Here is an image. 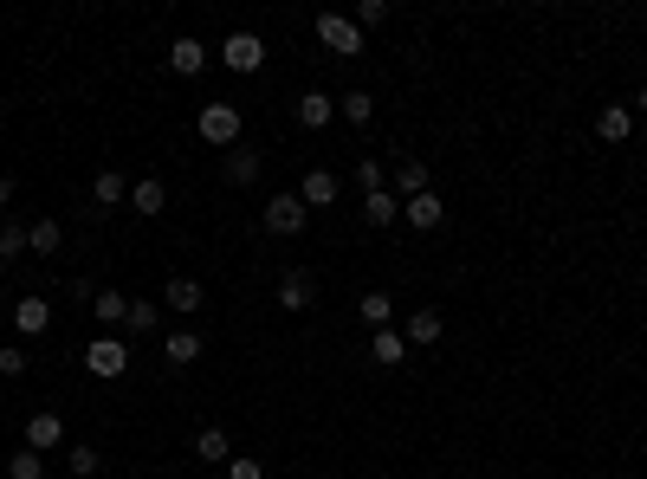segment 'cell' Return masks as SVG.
<instances>
[{
  "label": "cell",
  "instance_id": "11",
  "mask_svg": "<svg viewBox=\"0 0 647 479\" xmlns=\"http://www.w3.org/2000/svg\"><path fill=\"white\" fill-rule=\"evenodd\" d=\"M402 221H408V227H421V234H434V227H440V221H447V201H440V195H434V188H428V195H415V201H402Z\"/></svg>",
  "mask_w": 647,
  "mask_h": 479
},
{
  "label": "cell",
  "instance_id": "20",
  "mask_svg": "<svg viewBox=\"0 0 647 479\" xmlns=\"http://www.w3.org/2000/svg\"><path fill=\"white\" fill-rule=\"evenodd\" d=\"M337 117L356 123V130H369V123H376V98H369V91H343V98H337Z\"/></svg>",
  "mask_w": 647,
  "mask_h": 479
},
{
  "label": "cell",
  "instance_id": "22",
  "mask_svg": "<svg viewBox=\"0 0 647 479\" xmlns=\"http://www.w3.org/2000/svg\"><path fill=\"white\" fill-rule=\"evenodd\" d=\"M402 357H408V337L395 331V324H389V331H376V344H369V363L395 369V363H402Z\"/></svg>",
  "mask_w": 647,
  "mask_h": 479
},
{
  "label": "cell",
  "instance_id": "34",
  "mask_svg": "<svg viewBox=\"0 0 647 479\" xmlns=\"http://www.w3.org/2000/svg\"><path fill=\"white\" fill-rule=\"evenodd\" d=\"M0 376H7V382L26 376V350H20V344H0Z\"/></svg>",
  "mask_w": 647,
  "mask_h": 479
},
{
  "label": "cell",
  "instance_id": "31",
  "mask_svg": "<svg viewBox=\"0 0 647 479\" xmlns=\"http://www.w3.org/2000/svg\"><path fill=\"white\" fill-rule=\"evenodd\" d=\"M20 253H33V246H26V227H0V266H13V259H20Z\"/></svg>",
  "mask_w": 647,
  "mask_h": 479
},
{
  "label": "cell",
  "instance_id": "28",
  "mask_svg": "<svg viewBox=\"0 0 647 479\" xmlns=\"http://www.w3.org/2000/svg\"><path fill=\"white\" fill-rule=\"evenodd\" d=\"M91 318H98V324H123V318H130V298H123V292H98Z\"/></svg>",
  "mask_w": 647,
  "mask_h": 479
},
{
  "label": "cell",
  "instance_id": "10",
  "mask_svg": "<svg viewBox=\"0 0 647 479\" xmlns=\"http://www.w3.org/2000/svg\"><path fill=\"white\" fill-rule=\"evenodd\" d=\"M311 298H318V279H311L305 266H292L279 279V311H311Z\"/></svg>",
  "mask_w": 647,
  "mask_h": 479
},
{
  "label": "cell",
  "instance_id": "32",
  "mask_svg": "<svg viewBox=\"0 0 647 479\" xmlns=\"http://www.w3.org/2000/svg\"><path fill=\"white\" fill-rule=\"evenodd\" d=\"M356 182H363V195H376V188H389V169H382L376 156H363L356 162Z\"/></svg>",
  "mask_w": 647,
  "mask_h": 479
},
{
  "label": "cell",
  "instance_id": "18",
  "mask_svg": "<svg viewBox=\"0 0 647 479\" xmlns=\"http://www.w3.org/2000/svg\"><path fill=\"white\" fill-rule=\"evenodd\" d=\"M26 447H33V454L65 447V421H59V415H33V421H26Z\"/></svg>",
  "mask_w": 647,
  "mask_h": 479
},
{
  "label": "cell",
  "instance_id": "5",
  "mask_svg": "<svg viewBox=\"0 0 647 479\" xmlns=\"http://www.w3.org/2000/svg\"><path fill=\"white\" fill-rule=\"evenodd\" d=\"M318 39L337 52V59H356V52H363V26L343 20V13H318Z\"/></svg>",
  "mask_w": 647,
  "mask_h": 479
},
{
  "label": "cell",
  "instance_id": "13",
  "mask_svg": "<svg viewBox=\"0 0 647 479\" xmlns=\"http://www.w3.org/2000/svg\"><path fill=\"white\" fill-rule=\"evenodd\" d=\"M596 136L602 143H628V136H635V104H609V111L596 117Z\"/></svg>",
  "mask_w": 647,
  "mask_h": 479
},
{
  "label": "cell",
  "instance_id": "33",
  "mask_svg": "<svg viewBox=\"0 0 647 479\" xmlns=\"http://www.w3.org/2000/svg\"><path fill=\"white\" fill-rule=\"evenodd\" d=\"M350 20L369 33V26H382V20H389V0H356V13H350Z\"/></svg>",
  "mask_w": 647,
  "mask_h": 479
},
{
  "label": "cell",
  "instance_id": "3",
  "mask_svg": "<svg viewBox=\"0 0 647 479\" xmlns=\"http://www.w3.org/2000/svg\"><path fill=\"white\" fill-rule=\"evenodd\" d=\"M220 65H227V72H259V65H266V39L259 33H227L220 39Z\"/></svg>",
  "mask_w": 647,
  "mask_h": 479
},
{
  "label": "cell",
  "instance_id": "16",
  "mask_svg": "<svg viewBox=\"0 0 647 479\" xmlns=\"http://www.w3.org/2000/svg\"><path fill=\"white\" fill-rule=\"evenodd\" d=\"M292 117L305 123V130H324V123L337 117V98H324V91H305V98L292 104Z\"/></svg>",
  "mask_w": 647,
  "mask_h": 479
},
{
  "label": "cell",
  "instance_id": "8",
  "mask_svg": "<svg viewBox=\"0 0 647 479\" xmlns=\"http://www.w3.org/2000/svg\"><path fill=\"white\" fill-rule=\"evenodd\" d=\"M208 59H214V52L208 46H201V39H169V72L175 78H201V72H208Z\"/></svg>",
  "mask_w": 647,
  "mask_h": 479
},
{
  "label": "cell",
  "instance_id": "26",
  "mask_svg": "<svg viewBox=\"0 0 647 479\" xmlns=\"http://www.w3.org/2000/svg\"><path fill=\"white\" fill-rule=\"evenodd\" d=\"M91 201H98V208H123V201H130V182H123L117 169H104L98 182H91Z\"/></svg>",
  "mask_w": 647,
  "mask_h": 479
},
{
  "label": "cell",
  "instance_id": "39",
  "mask_svg": "<svg viewBox=\"0 0 647 479\" xmlns=\"http://www.w3.org/2000/svg\"><path fill=\"white\" fill-rule=\"evenodd\" d=\"M208 479H227V473H208Z\"/></svg>",
  "mask_w": 647,
  "mask_h": 479
},
{
  "label": "cell",
  "instance_id": "17",
  "mask_svg": "<svg viewBox=\"0 0 647 479\" xmlns=\"http://www.w3.org/2000/svg\"><path fill=\"white\" fill-rule=\"evenodd\" d=\"M363 221L382 234V227H395V221H402V201H395L389 188H376V195H363Z\"/></svg>",
  "mask_w": 647,
  "mask_h": 479
},
{
  "label": "cell",
  "instance_id": "19",
  "mask_svg": "<svg viewBox=\"0 0 647 479\" xmlns=\"http://www.w3.org/2000/svg\"><path fill=\"white\" fill-rule=\"evenodd\" d=\"M195 454L208 460V467H227V460H233V434L227 428H201L195 434Z\"/></svg>",
  "mask_w": 647,
  "mask_h": 479
},
{
  "label": "cell",
  "instance_id": "37",
  "mask_svg": "<svg viewBox=\"0 0 647 479\" xmlns=\"http://www.w3.org/2000/svg\"><path fill=\"white\" fill-rule=\"evenodd\" d=\"M635 117H647V85H641V91H635Z\"/></svg>",
  "mask_w": 647,
  "mask_h": 479
},
{
  "label": "cell",
  "instance_id": "30",
  "mask_svg": "<svg viewBox=\"0 0 647 479\" xmlns=\"http://www.w3.org/2000/svg\"><path fill=\"white\" fill-rule=\"evenodd\" d=\"M7 473H13V479H46V454H33V447H20V454L7 460Z\"/></svg>",
  "mask_w": 647,
  "mask_h": 479
},
{
  "label": "cell",
  "instance_id": "9",
  "mask_svg": "<svg viewBox=\"0 0 647 479\" xmlns=\"http://www.w3.org/2000/svg\"><path fill=\"white\" fill-rule=\"evenodd\" d=\"M162 208H169V182H162V175H143V182H130V214L156 221Z\"/></svg>",
  "mask_w": 647,
  "mask_h": 479
},
{
  "label": "cell",
  "instance_id": "7",
  "mask_svg": "<svg viewBox=\"0 0 647 479\" xmlns=\"http://www.w3.org/2000/svg\"><path fill=\"white\" fill-rule=\"evenodd\" d=\"M259 169H266V156H259L253 143H233V149H227V162H220V175H227L233 188H253V182H259Z\"/></svg>",
  "mask_w": 647,
  "mask_h": 479
},
{
  "label": "cell",
  "instance_id": "29",
  "mask_svg": "<svg viewBox=\"0 0 647 479\" xmlns=\"http://www.w3.org/2000/svg\"><path fill=\"white\" fill-rule=\"evenodd\" d=\"M65 467H72V479H98L104 460H98V447H72V454H65Z\"/></svg>",
  "mask_w": 647,
  "mask_h": 479
},
{
  "label": "cell",
  "instance_id": "35",
  "mask_svg": "<svg viewBox=\"0 0 647 479\" xmlns=\"http://www.w3.org/2000/svg\"><path fill=\"white\" fill-rule=\"evenodd\" d=\"M227 479H266V460H253V454H233V460H227Z\"/></svg>",
  "mask_w": 647,
  "mask_h": 479
},
{
  "label": "cell",
  "instance_id": "38",
  "mask_svg": "<svg viewBox=\"0 0 647 479\" xmlns=\"http://www.w3.org/2000/svg\"><path fill=\"white\" fill-rule=\"evenodd\" d=\"M0 227H7V208H0Z\"/></svg>",
  "mask_w": 647,
  "mask_h": 479
},
{
  "label": "cell",
  "instance_id": "24",
  "mask_svg": "<svg viewBox=\"0 0 647 479\" xmlns=\"http://www.w3.org/2000/svg\"><path fill=\"white\" fill-rule=\"evenodd\" d=\"M201 298H208V292H201L195 279H169V285H162V305H169V311H201Z\"/></svg>",
  "mask_w": 647,
  "mask_h": 479
},
{
  "label": "cell",
  "instance_id": "15",
  "mask_svg": "<svg viewBox=\"0 0 647 479\" xmlns=\"http://www.w3.org/2000/svg\"><path fill=\"white\" fill-rule=\"evenodd\" d=\"M415 195H428V162L402 156L395 162V201H415Z\"/></svg>",
  "mask_w": 647,
  "mask_h": 479
},
{
  "label": "cell",
  "instance_id": "21",
  "mask_svg": "<svg viewBox=\"0 0 647 479\" xmlns=\"http://www.w3.org/2000/svg\"><path fill=\"white\" fill-rule=\"evenodd\" d=\"M123 331H130V337H156V331H162V305L130 298V318H123Z\"/></svg>",
  "mask_w": 647,
  "mask_h": 479
},
{
  "label": "cell",
  "instance_id": "1",
  "mask_svg": "<svg viewBox=\"0 0 647 479\" xmlns=\"http://www.w3.org/2000/svg\"><path fill=\"white\" fill-rule=\"evenodd\" d=\"M195 130H201V143H214L220 156H227V149L246 136V123H240V104H201Z\"/></svg>",
  "mask_w": 647,
  "mask_h": 479
},
{
  "label": "cell",
  "instance_id": "2",
  "mask_svg": "<svg viewBox=\"0 0 647 479\" xmlns=\"http://www.w3.org/2000/svg\"><path fill=\"white\" fill-rule=\"evenodd\" d=\"M259 221H266V234H279V240H298V234H305V221H311V208L298 201V188H292V195H272Z\"/></svg>",
  "mask_w": 647,
  "mask_h": 479
},
{
  "label": "cell",
  "instance_id": "12",
  "mask_svg": "<svg viewBox=\"0 0 647 479\" xmlns=\"http://www.w3.org/2000/svg\"><path fill=\"white\" fill-rule=\"evenodd\" d=\"M440 331H447V318H440V311H408V324H402V337H408V350H434L440 344Z\"/></svg>",
  "mask_w": 647,
  "mask_h": 479
},
{
  "label": "cell",
  "instance_id": "14",
  "mask_svg": "<svg viewBox=\"0 0 647 479\" xmlns=\"http://www.w3.org/2000/svg\"><path fill=\"white\" fill-rule=\"evenodd\" d=\"M298 201H305V208H330V201H337V175H330V169H305Z\"/></svg>",
  "mask_w": 647,
  "mask_h": 479
},
{
  "label": "cell",
  "instance_id": "23",
  "mask_svg": "<svg viewBox=\"0 0 647 479\" xmlns=\"http://www.w3.org/2000/svg\"><path fill=\"white\" fill-rule=\"evenodd\" d=\"M162 350H169V363H175V369L201 363V331H169V337H162Z\"/></svg>",
  "mask_w": 647,
  "mask_h": 479
},
{
  "label": "cell",
  "instance_id": "6",
  "mask_svg": "<svg viewBox=\"0 0 647 479\" xmlns=\"http://www.w3.org/2000/svg\"><path fill=\"white\" fill-rule=\"evenodd\" d=\"M13 331H20V337H46V331H52V305H46L39 292L13 298Z\"/></svg>",
  "mask_w": 647,
  "mask_h": 479
},
{
  "label": "cell",
  "instance_id": "36",
  "mask_svg": "<svg viewBox=\"0 0 647 479\" xmlns=\"http://www.w3.org/2000/svg\"><path fill=\"white\" fill-rule=\"evenodd\" d=\"M65 298H72V305H98V285H91V279H72V285H65Z\"/></svg>",
  "mask_w": 647,
  "mask_h": 479
},
{
  "label": "cell",
  "instance_id": "4",
  "mask_svg": "<svg viewBox=\"0 0 647 479\" xmlns=\"http://www.w3.org/2000/svg\"><path fill=\"white\" fill-rule=\"evenodd\" d=\"M85 369H91L98 382H117L123 369H130V344H123V337H98V344L85 350Z\"/></svg>",
  "mask_w": 647,
  "mask_h": 479
},
{
  "label": "cell",
  "instance_id": "27",
  "mask_svg": "<svg viewBox=\"0 0 647 479\" xmlns=\"http://www.w3.org/2000/svg\"><path fill=\"white\" fill-rule=\"evenodd\" d=\"M26 246H33L39 259H52V253L65 246V227H59V221H33V227H26Z\"/></svg>",
  "mask_w": 647,
  "mask_h": 479
},
{
  "label": "cell",
  "instance_id": "25",
  "mask_svg": "<svg viewBox=\"0 0 647 479\" xmlns=\"http://www.w3.org/2000/svg\"><path fill=\"white\" fill-rule=\"evenodd\" d=\"M356 311H363L369 331H389V324H395V298L389 292H363V305H356Z\"/></svg>",
  "mask_w": 647,
  "mask_h": 479
}]
</instances>
